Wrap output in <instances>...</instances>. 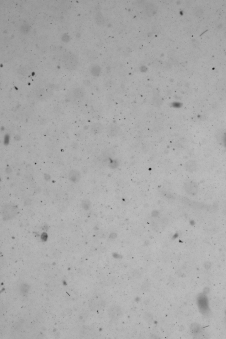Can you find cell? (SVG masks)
Segmentation results:
<instances>
[{"instance_id": "ba28073f", "label": "cell", "mask_w": 226, "mask_h": 339, "mask_svg": "<svg viewBox=\"0 0 226 339\" xmlns=\"http://www.w3.org/2000/svg\"><path fill=\"white\" fill-rule=\"evenodd\" d=\"M99 68L96 66H94L91 69V73L92 74L96 76V75L98 74L99 71Z\"/></svg>"}, {"instance_id": "8fae6325", "label": "cell", "mask_w": 226, "mask_h": 339, "mask_svg": "<svg viewBox=\"0 0 226 339\" xmlns=\"http://www.w3.org/2000/svg\"><path fill=\"white\" fill-rule=\"evenodd\" d=\"M225 322H226V321H225Z\"/></svg>"}, {"instance_id": "52a82bcc", "label": "cell", "mask_w": 226, "mask_h": 339, "mask_svg": "<svg viewBox=\"0 0 226 339\" xmlns=\"http://www.w3.org/2000/svg\"><path fill=\"white\" fill-rule=\"evenodd\" d=\"M30 30V26L28 24H24L20 28V31L24 34H27Z\"/></svg>"}, {"instance_id": "3957f363", "label": "cell", "mask_w": 226, "mask_h": 339, "mask_svg": "<svg viewBox=\"0 0 226 339\" xmlns=\"http://www.w3.org/2000/svg\"><path fill=\"white\" fill-rule=\"evenodd\" d=\"M184 189L186 192L189 194L195 195L197 193L198 186L195 182L193 181L186 182L185 184Z\"/></svg>"}, {"instance_id": "5b68a950", "label": "cell", "mask_w": 226, "mask_h": 339, "mask_svg": "<svg viewBox=\"0 0 226 339\" xmlns=\"http://www.w3.org/2000/svg\"><path fill=\"white\" fill-rule=\"evenodd\" d=\"M73 95L77 98H81L84 96V91L81 88H75L73 91Z\"/></svg>"}, {"instance_id": "8992f818", "label": "cell", "mask_w": 226, "mask_h": 339, "mask_svg": "<svg viewBox=\"0 0 226 339\" xmlns=\"http://www.w3.org/2000/svg\"><path fill=\"white\" fill-rule=\"evenodd\" d=\"M103 127L100 124H94L91 128V131L93 134H99L102 131Z\"/></svg>"}, {"instance_id": "277c9868", "label": "cell", "mask_w": 226, "mask_h": 339, "mask_svg": "<svg viewBox=\"0 0 226 339\" xmlns=\"http://www.w3.org/2000/svg\"><path fill=\"white\" fill-rule=\"evenodd\" d=\"M69 178L71 180L73 181L79 180L80 178V173L78 171L73 170L70 172L69 174Z\"/></svg>"}, {"instance_id": "6da1fadb", "label": "cell", "mask_w": 226, "mask_h": 339, "mask_svg": "<svg viewBox=\"0 0 226 339\" xmlns=\"http://www.w3.org/2000/svg\"><path fill=\"white\" fill-rule=\"evenodd\" d=\"M64 67L69 70H73L77 68L78 65V59L77 56L72 52H67L64 54L63 57Z\"/></svg>"}, {"instance_id": "9c48e42d", "label": "cell", "mask_w": 226, "mask_h": 339, "mask_svg": "<svg viewBox=\"0 0 226 339\" xmlns=\"http://www.w3.org/2000/svg\"><path fill=\"white\" fill-rule=\"evenodd\" d=\"M62 40L65 42H68L70 40V38L68 35L65 34L62 36Z\"/></svg>"}, {"instance_id": "30bf717a", "label": "cell", "mask_w": 226, "mask_h": 339, "mask_svg": "<svg viewBox=\"0 0 226 339\" xmlns=\"http://www.w3.org/2000/svg\"><path fill=\"white\" fill-rule=\"evenodd\" d=\"M163 195H164V196H165V197H166V198H170V199H172V198H174L173 196L172 195H171V194H170L169 193L164 192L163 193Z\"/></svg>"}, {"instance_id": "7a4b0ae2", "label": "cell", "mask_w": 226, "mask_h": 339, "mask_svg": "<svg viewBox=\"0 0 226 339\" xmlns=\"http://www.w3.org/2000/svg\"><path fill=\"white\" fill-rule=\"evenodd\" d=\"M122 312L120 307L117 305L111 306L109 309L108 314L110 318L112 320H116L120 318Z\"/></svg>"}]
</instances>
